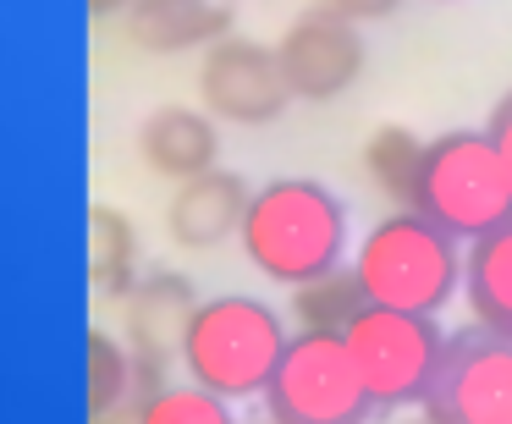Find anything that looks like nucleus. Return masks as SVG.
<instances>
[{
  "label": "nucleus",
  "instance_id": "nucleus-1",
  "mask_svg": "<svg viewBox=\"0 0 512 424\" xmlns=\"http://www.w3.org/2000/svg\"><path fill=\"white\" fill-rule=\"evenodd\" d=\"M237 237H243V254L259 276L281 281V287H298V281L342 265L347 210L325 182L276 177L259 193H248Z\"/></svg>",
  "mask_w": 512,
  "mask_h": 424
},
{
  "label": "nucleus",
  "instance_id": "nucleus-2",
  "mask_svg": "<svg viewBox=\"0 0 512 424\" xmlns=\"http://www.w3.org/2000/svg\"><path fill=\"white\" fill-rule=\"evenodd\" d=\"M353 276L364 281L369 303L408 314H441L463 281V254L457 237L424 221L419 210H397L364 232L353 254Z\"/></svg>",
  "mask_w": 512,
  "mask_h": 424
},
{
  "label": "nucleus",
  "instance_id": "nucleus-3",
  "mask_svg": "<svg viewBox=\"0 0 512 424\" xmlns=\"http://www.w3.org/2000/svg\"><path fill=\"white\" fill-rule=\"evenodd\" d=\"M413 210L441 232H452L457 243L463 237L474 243V237L496 232L501 221H512V171L501 149L490 144V133L457 127V133H441L435 144H424Z\"/></svg>",
  "mask_w": 512,
  "mask_h": 424
},
{
  "label": "nucleus",
  "instance_id": "nucleus-4",
  "mask_svg": "<svg viewBox=\"0 0 512 424\" xmlns=\"http://www.w3.org/2000/svg\"><path fill=\"white\" fill-rule=\"evenodd\" d=\"M281 347H287V331H281L276 309L232 292V298L199 303L188 342H182V364L204 391L243 402V397H265L270 375L281 364Z\"/></svg>",
  "mask_w": 512,
  "mask_h": 424
},
{
  "label": "nucleus",
  "instance_id": "nucleus-5",
  "mask_svg": "<svg viewBox=\"0 0 512 424\" xmlns=\"http://www.w3.org/2000/svg\"><path fill=\"white\" fill-rule=\"evenodd\" d=\"M265 413L276 424H369L375 402L347 358L342 331L287 336L281 364L265 386Z\"/></svg>",
  "mask_w": 512,
  "mask_h": 424
},
{
  "label": "nucleus",
  "instance_id": "nucleus-6",
  "mask_svg": "<svg viewBox=\"0 0 512 424\" xmlns=\"http://www.w3.org/2000/svg\"><path fill=\"white\" fill-rule=\"evenodd\" d=\"M342 342L375 408L424 402L435 369H441V353H446V336L435 331V314H408V309H386V303H364V314L342 331Z\"/></svg>",
  "mask_w": 512,
  "mask_h": 424
},
{
  "label": "nucleus",
  "instance_id": "nucleus-7",
  "mask_svg": "<svg viewBox=\"0 0 512 424\" xmlns=\"http://www.w3.org/2000/svg\"><path fill=\"white\" fill-rule=\"evenodd\" d=\"M424 413L441 424H512V336L485 325L452 336L424 391Z\"/></svg>",
  "mask_w": 512,
  "mask_h": 424
},
{
  "label": "nucleus",
  "instance_id": "nucleus-8",
  "mask_svg": "<svg viewBox=\"0 0 512 424\" xmlns=\"http://www.w3.org/2000/svg\"><path fill=\"white\" fill-rule=\"evenodd\" d=\"M199 100L226 127H270L292 105L281 67H276V45H259V39H243V34H226L215 45H204Z\"/></svg>",
  "mask_w": 512,
  "mask_h": 424
},
{
  "label": "nucleus",
  "instance_id": "nucleus-9",
  "mask_svg": "<svg viewBox=\"0 0 512 424\" xmlns=\"http://www.w3.org/2000/svg\"><path fill=\"white\" fill-rule=\"evenodd\" d=\"M276 67H281V83H287L292 100L325 105L358 83V72H364V34H358V23H347V17L320 6V12L298 17L281 34Z\"/></svg>",
  "mask_w": 512,
  "mask_h": 424
},
{
  "label": "nucleus",
  "instance_id": "nucleus-10",
  "mask_svg": "<svg viewBox=\"0 0 512 424\" xmlns=\"http://www.w3.org/2000/svg\"><path fill=\"white\" fill-rule=\"evenodd\" d=\"M199 287H193L182 270H149L138 276V287L127 292V342H133L138 358L166 369L171 358H182V342H188V325L199 314Z\"/></svg>",
  "mask_w": 512,
  "mask_h": 424
},
{
  "label": "nucleus",
  "instance_id": "nucleus-11",
  "mask_svg": "<svg viewBox=\"0 0 512 424\" xmlns=\"http://www.w3.org/2000/svg\"><path fill=\"white\" fill-rule=\"evenodd\" d=\"M127 39L144 56H182L232 34L237 0H133L127 6Z\"/></svg>",
  "mask_w": 512,
  "mask_h": 424
},
{
  "label": "nucleus",
  "instance_id": "nucleus-12",
  "mask_svg": "<svg viewBox=\"0 0 512 424\" xmlns=\"http://www.w3.org/2000/svg\"><path fill=\"white\" fill-rule=\"evenodd\" d=\"M138 155L155 177L166 182H188L199 171L221 166V127L210 111H193V105H160L149 111V122L138 127Z\"/></svg>",
  "mask_w": 512,
  "mask_h": 424
},
{
  "label": "nucleus",
  "instance_id": "nucleus-13",
  "mask_svg": "<svg viewBox=\"0 0 512 424\" xmlns=\"http://www.w3.org/2000/svg\"><path fill=\"white\" fill-rule=\"evenodd\" d=\"M243 210H248V182L237 171H199L188 177L166 204V226H171V243L182 248H215L226 237H237L243 226Z\"/></svg>",
  "mask_w": 512,
  "mask_h": 424
},
{
  "label": "nucleus",
  "instance_id": "nucleus-14",
  "mask_svg": "<svg viewBox=\"0 0 512 424\" xmlns=\"http://www.w3.org/2000/svg\"><path fill=\"white\" fill-rule=\"evenodd\" d=\"M83 369H89V419H111V413H133L149 391L160 386V364L138 358L116 336L89 331L83 347Z\"/></svg>",
  "mask_w": 512,
  "mask_h": 424
},
{
  "label": "nucleus",
  "instance_id": "nucleus-15",
  "mask_svg": "<svg viewBox=\"0 0 512 424\" xmlns=\"http://www.w3.org/2000/svg\"><path fill=\"white\" fill-rule=\"evenodd\" d=\"M463 292L485 331L512 336V221L474 237V248L463 259Z\"/></svg>",
  "mask_w": 512,
  "mask_h": 424
},
{
  "label": "nucleus",
  "instance_id": "nucleus-16",
  "mask_svg": "<svg viewBox=\"0 0 512 424\" xmlns=\"http://www.w3.org/2000/svg\"><path fill=\"white\" fill-rule=\"evenodd\" d=\"M89 281L94 298H122L138 287V226L111 204H89Z\"/></svg>",
  "mask_w": 512,
  "mask_h": 424
},
{
  "label": "nucleus",
  "instance_id": "nucleus-17",
  "mask_svg": "<svg viewBox=\"0 0 512 424\" xmlns=\"http://www.w3.org/2000/svg\"><path fill=\"white\" fill-rule=\"evenodd\" d=\"M364 281L353 276V265H331L320 270V276L298 281L292 287V320L303 325V331H347V325L364 314Z\"/></svg>",
  "mask_w": 512,
  "mask_h": 424
},
{
  "label": "nucleus",
  "instance_id": "nucleus-18",
  "mask_svg": "<svg viewBox=\"0 0 512 424\" xmlns=\"http://www.w3.org/2000/svg\"><path fill=\"white\" fill-rule=\"evenodd\" d=\"M364 171L386 199H397L402 210H413V193H419V171H424V138L413 127H375L364 144Z\"/></svg>",
  "mask_w": 512,
  "mask_h": 424
},
{
  "label": "nucleus",
  "instance_id": "nucleus-19",
  "mask_svg": "<svg viewBox=\"0 0 512 424\" xmlns=\"http://www.w3.org/2000/svg\"><path fill=\"white\" fill-rule=\"evenodd\" d=\"M133 424H237V419H232V408H226V397L204 391L199 380H193V386H166V380H160V386L133 408Z\"/></svg>",
  "mask_w": 512,
  "mask_h": 424
},
{
  "label": "nucleus",
  "instance_id": "nucleus-20",
  "mask_svg": "<svg viewBox=\"0 0 512 424\" xmlns=\"http://www.w3.org/2000/svg\"><path fill=\"white\" fill-rule=\"evenodd\" d=\"M325 12L347 17V23H375V17H391L402 0H320Z\"/></svg>",
  "mask_w": 512,
  "mask_h": 424
},
{
  "label": "nucleus",
  "instance_id": "nucleus-21",
  "mask_svg": "<svg viewBox=\"0 0 512 424\" xmlns=\"http://www.w3.org/2000/svg\"><path fill=\"white\" fill-rule=\"evenodd\" d=\"M485 133H490V144L501 149V160H507V171H512V89L496 100V111H490Z\"/></svg>",
  "mask_w": 512,
  "mask_h": 424
},
{
  "label": "nucleus",
  "instance_id": "nucleus-22",
  "mask_svg": "<svg viewBox=\"0 0 512 424\" xmlns=\"http://www.w3.org/2000/svg\"><path fill=\"white\" fill-rule=\"evenodd\" d=\"M133 0H89V17H122Z\"/></svg>",
  "mask_w": 512,
  "mask_h": 424
},
{
  "label": "nucleus",
  "instance_id": "nucleus-23",
  "mask_svg": "<svg viewBox=\"0 0 512 424\" xmlns=\"http://www.w3.org/2000/svg\"><path fill=\"white\" fill-rule=\"evenodd\" d=\"M89 424H127V419H122V413H111V419H89Z\"/></svg>",
  "mask_w": 512,
  "mask_h": 424
},
{
  "label": "nucleus",
  "instance_id": "nucleus-24",
  "mask_svg": "<svg viewBox=\"0 0 512 424\" xmlns=\"http://www.w3.org/2000/svg\"><path fill=\"white\" fill-rule=\"evenodd\" d=\"M402 424H441V419H430V413H424V419H402Z\"/></svg>",
  "mask_w": 512,
  "mask_h": 424
},
{
  "label": "nucleus",
  "instance_id": "nucleus-25",
  "mask_svg": "<svg viewBox=\"0 0 512 424\" xmlns=\"http://www.w3.org/2000/svg\"><path fill=\"white\" fill-rule=\"evenodd\" d=\"M265 424H276V419H265Z\"/></svg>",
  "mask_w": 512,
  "mask_h": 424
}]
</instances>
